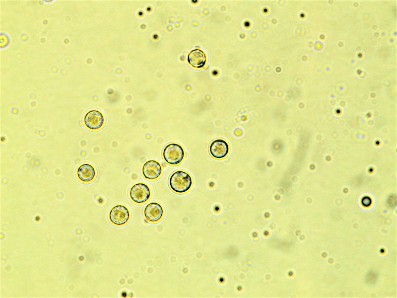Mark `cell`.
<instances>
[{
	"label": "cell",
	"mask_w": 397,
	"mask_h": 298,
	"mask_svg": "<svg viewBox=\"0 0 397 298\" xmlns=\"http://www.w3.org/2000/svg\"><path fill=\"white\" fill-rule=\"evenodd\" d=\"M169 184L171 189L177 193H184L188 191L192 185L190 175L182 170L174 172L169 178Z\"/></svg>",
	"instance_id": "6da1fadb"
},
{
	"label": "cell",
	"mask_w": 397,
	"mask_h": 298,
	"mask_svg": "<svg viewBox=\"0 0 397 298\" xmlns=\"http://www.w3.org/2000/svg\"><path fill=\"white\" fill-rule=\"evenodd\" d=\"M164 160L170 165L180 164L185 157V151L178 144L170 143L166 146L163 150Z\"/></svg>",
	"instance_id": "7a4b0ae2"
},
{
	"label": "cell",
	"mask_w": 397,
	"mask_h": 298,
	"mask_svg": "<svg viewBox=\"0 0 397 298\" xmlns=\"http://www.w3.org/2000/svg\"><path fill=\"white\" fill-rule=\"evenodd\" d=\"M131 200L136 204L146 202L151 195L149 186L144 183H137L132 186L129 192Z\"/></svg>",
	"instance_id": "3957f363"
},
{
	"label": "cell",
	"mask_w": 397,
	"mask_h": 298,
	"mask_svg": "<svg viewBox=\"0 0 397 298\" xmlns=\"http://www.w3.org/2000/svg\"><path fill=\"white\" fill-rule=\"evenodd\" d=\"M110 221L114 224L122 225L126 224L130 218L129 210L125 206L118 204L114 206L109 214Z\"/></svg>",
	"instance_id": "277c9868"
},
{
	"label": "cell",
	"mask_w": 397,
	"mask_h": 298,
	"mask_svg": "<svg viewBox=\"0 0 397 298\" xmlns=\"http://www.w3.org/2000/svg\"><path fill=\"white\" fill-rule=\"evenodd\" d=\"M105 123L103 114L97 110H91L86 113L84 117L85 126L89 130L96 131L100 129Z\"/></svg>",
	"instance_id": "5b68a950"
},
{
	"label": "cell",
	"mask_w": 397,
	"mask_h": 298,
	"mask_svg": "<svg viewBox=\"0 0 397 298\" xmlns=\"http://www.w3.org/2000/svg\"><path fill=\"white\" fill-rule=\"evenodd\" d=\"M141 171L144 177L148 180L158 178L162 173V167L160 163L155 160L146 161L142 165Z\"/></svg>",
	"instance_id": "8992f818"
},
{
	"label": "cell",
	"mask_w": 397,
	"mask_h": 298,
	"mask_svg": "<svg viewBox=\"0 0 397 298\" xmlns=\"http://www.w3.org/2000/svg\"><path fill=\"white\" fill-rule=\"evenodd\" d=\"M143 212L145 219L151 222L160 221L164 215V210L162 206L157 202L148 204L145 207Z\"/></svg>",
	"instance_id": "52a82bcc"
},
{
	"label": "cell",
	"mask_w": 397,
	"mask_h": 298,
	"mask_svg": "<svg viewBox=\"0 0 397 298\" xmlns=\"http://www.w3.org/2000/svg\"><path fill=\"white\" fill-rule=\"evenodd\" d=\"M209 151L214 158L220 159L225 157L229 152V146L226 141L217 139L213 141L209 146Z\"/></svg>",
	"instance_id": "ba28073f"
},
{
	"label": "cell",
	"mask_w": 397,
	"mask_h": 298,
	"mask_svg": "<svg viewBox=\"0 0 397 298\" xmlns=\"http://www.w3.org/2000/svg\"><path fill=\"white\" fill-rule=\"evenodd\" d=\"M96 174L95 168L92 165L89 163H83L80 165L76 171V175L78 179L85 183L92 181L95 178Z\"/></svg>",
	"instance_id": "9c48e42d"
},
{
	"label": "cell",
	"mask_w": 397,
	"mask_h": 298,
	"mask_svg": "<svg viewBox=\"0 0 397 298\" xmlns=\"http://www.w3.org/2000/svg\"><path fill=\"white\" fill-rule=\"evenodd\" d=\"M188 60L193 67L200 68L204 65L206 58L204 53L201 50L195 49L190 53Z\"/></svg>",
	"instance_id": "30bf717a"
}]
</instances>
